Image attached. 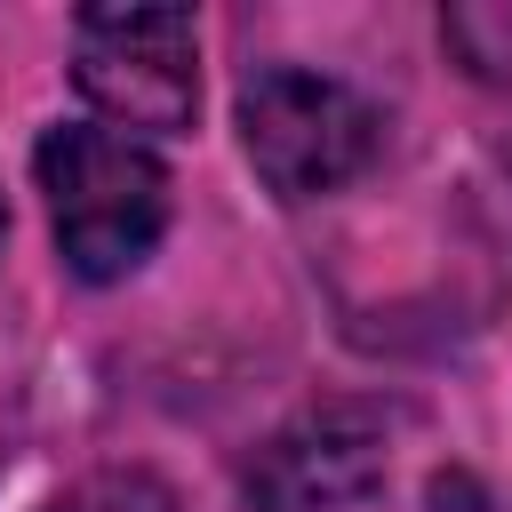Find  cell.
<instances>
[{
    "label": "cell",
    "instance_id": "6da1fadb",
    "mask_svg": "<svg viewBox=\"0 0 512 512\" xmlns=\"http://www.w3.org/2000/svg\"><path fill=\"white\" fill-rule=\"evenodd\" d=\"M32 176L48 192L56 256L88 288L128 280L168 232V168L152 160V144L104 120H56L32 144Z\"/></svg>",
    "mask_w": 512,
    "mask_h": 512
},
{
    "label": "cell",
    "instance_id": "7a4b0ae2",
    "mask_svg": "<svg viewBox=\"0 0 512 512\" xmlns=\"http://www.w3.org/2000/svg\"><path fill=\"white\" fill-rule=\"evenodd\" d=\"M384 144V120L360 88L304 64H256L240 80V152L280 200L344 192Z\"/></svg>",
    "mask_w": 512,
    "mask_h": 512
},
{
    "label": "cell",
    "instance_id": "3957f363",
    "mask_svg": "<svg viewBox=\"0 0 512 512\" xmlns=\"http://www.w3.org/2000/svg\"><path fill=\"white\" fill-rule=\"evenodd\" d=\"M72 80L120 136H176L200 112V24L192 8H80Z\"/></svg>",
    "mask_w": 512,
    "mask_h": 512
},
{
    "label": "cell",
    "instance_id": "277c9868",
    "mask_svg": "<svg viewBox=\"0 0 512 512\" xmlns=\"http://www.w3.org/2000/svg\"><path fill=\"white\" fill-rule=\"evenodd\" d=\"M376 488H384V416L360 400L304 408L248 464L256 512H360Z\"/></svg>",
    "mask_w": 512,
    "mask_h": 512
},
{
    "label": "cell",
    "instance_id": "5b68a950",
    "mask_svg": "<svg viewBox=\"0 0 512 512\" xmlns=\"http://www.w3.org/2000/svg\"><path fill=\"white\" fill-rule=\"evenodd\" d=\"M440 40L472 80L512 88V0H448L440 8Z\"/></svg>",
    "mask_w": 512,
    "mask_h": 512
},
{
    "label": "cell",
    "instance_id": "8992f818",
    "mask_svg": "<svg viewBox=\"0 0 512 512\" xmlns=\"http://www.w3.org/2000/svg\"><path fill=\"white\" fill-rule=\"evenodd\" d=\"M48 512H184V504H176V488H168L160 472H144V464H104V472L72 480Z\"/></svg>",
    "mask_w": 512,
    "mask_h": 512
},
{
    "label": "cell",
    "instance_id": "52a82bcc",
    "mask_svg": "<svg viewBox=\"0 0 512 512\" xmlns=\"http://www.w3.org/2000/svg\"><path fill=\"white\" fill-rule=\"evenodd\" d=\"M0 240H8V200H0Z\"/></svg>",
    "mask_w": 512,
    "mask_h": 512
}]
</instances>
